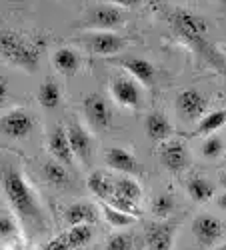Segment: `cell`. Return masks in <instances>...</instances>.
<instances>
[{"mask_svg":"<svg viewBox=\"0 0 226 250\" xmlns=\"http://www.w3.org/2000/svg\"><path fill=\"white\" fill-rule=\"evenodd\" d=\"M166 20L174 34L184 40L194 54L218 72H226V56L216 48L210 38V24L202 14L186 8H172L166 12Z\"/></svg>","mask_w":226,"mask_h":250,"instance_id":"6da1fadb","label":"cell"},{"mask_svg":"<svg viewBox=\"0 0 226 250\" xmlns=\"http://www.w3.org/2000/svg\"><path fill=\"white\" fill-rule=\"evenodd\" d=\"M2 190L12 206L14 214L30 234L46 232L48 222L44 208L40 204L36 192L32 190V186L28 184V180L24 178V174L18 168H14V166H8L2 172Z\"/></svg>","mask_w":226,"mask_h":250,"instance_id":"7a4b0ae2","label":"cell"},{"mask_svg":"<svg viewBox=\"0 0 226 250\" xmlns=\"http://www.w3.org/2000/svg\"><path fill=\"white\" fill-rule=\"evenodd\" d=\"M40 54H42V44L36 38L10 28L0 30V58L10 66L32 74L38 70Z\"/></svg>","mask_w":226,"mask_h":250,"instance_id":"3957f363","label":"cell"},{"mask_svg":"<svg viewBox=\"0 0 226 250\" xmlns=\"http://www.w3.org/2000/svg\"><path fill=\"white\" fill-rule=\"evenodd\" d=\"M124 20L126 16L120 10V6L96 2L94 6L86 10V14L82 16L78 26L84 30H114L124 24Z\"/></svg>","mask_w":226,"mask_h":250,"instance_id":"277c9868","label":"cell"},{"mask_svg":"<svg viewBox=\"0 0 226 250\" xmlns=\"http://www.w3.org/2000/svg\"><path fill=\"white\" fill-rule=\"evenodd\" d=\"M78 42L94 56H114L126 46V40L112 30H90L80 36Z\"/></svg>","mask_w":226,"mask_h":250,"instance_id":"5b68a950","label":"cell"},{"mask_svg":"<svg viewBox=\"0 0 226 250\" xmlns=\"http://www.w3.org/2000/svg\"><path fill=\"white\" fill-rule=\"evenodd\" d=\"M82 110H84V118L88 122V126L96 132H104V130H110L112 128V120H114V114H112V108H110V102L98 94V92H92L84 98L82 102Z\"/></svg>","mask_w":226,"mask_h":250,"instance_id":"8992f818","label":"cell"},{"mask_svg":"<svg viewBox=\"0 0 226 250\" xmlns=\"http://www.w3.org/2000/svg\"><path fill=\"white\" fill-rule=\"evenodd\" d=\"M174 106L184 122H196L208 112V98L196 88H186L178 92Z\"/></svg>","mask_w":226,"mask_h":250,"instance_id":"52a82bcc","label":"cell"},{"mask_svg":"<svg viewBox=\"0 0 226 250\" xmlns=\"http://www.w3.org/2000/svg\"><path fill=\"white\" fill-rule=\"evenodd\" d=\"M158 156H160L162 166L170 174H182L184 170L188 168V164H190L188 148L184 146V142H180V140H170V138L164 140L160 144Z\"/></svg>","mask_w":226,"mask_h":250,"instance_id":"ba28073f","label":"cell"},{"mask_svg":"<svg viewBox=\"0 0 226 250\" xmlns=\"http://www.w3.org/2000/svg\"><path fill=\"white\" fill-rule=\"evenodd\" d=\"M92 236H94V230H92L90 224L70 226L62 234H58L56 238L48 240L42 250H76V248L86 246L92 240Z\"/></svg>","mask_w":226,"mask_h":250,"instance_id":"9c48e42d","label":"cell"},{"mask_svg":"<svg viewBox=\"0 0 226 250\" xmlns=\"http://www.w3.org/2000/svg\"><path fill=\"white\" fill-rule=\"evenodd\" d=\"M110 96L114 98L116 104H120L122 108L138 110L142 104V92L138 82L130 76H118L112 80L110 84Z\"/></svg>","mask_w":226,"mask_h":250,"instance_id":"30bf717a","label":"cell"},{"mask_svg":"<svg viewBox=\"0 0 226 250\" xmlns=\"http://www.w3.org/2000/svg\"><path fill=\"white\" fill-rule=\"evenodd\" d=\"M34 128V118L28 110L24 108H16L10 110L0 118V132L12 140H22L26 138Z\"/></svg>","mask_w":226,"mask_h":250,"instance_id":"8fae6325","label":"cell"},{"mask_svg":"<svg viewBox=\"0 0 226 250\" xmlns=\"http://www.w3.org/2000/svg\"><path fill=\"white\" fill-rule=\"evenodd\" d=\"M66 136H68L74 158H78L82 164H90L92 162V154H94V144H92L90 132L82 126L80 122L72 120L66 126Z\"/></svg>","mask_w":226,"mask_h":250,"instance_id":"7c38bea8","label":"cell"},{"mask_svg":"<svg viewBox=\"0 0 226 250\" xmlns=\"http://www.w3.org/2000/svg\"><path fill=\"white\" fill-rule=\"evenodd\" d=\"M190 230L202 246H214L224 236V224L212 214H200L192 220Z\"/></svg>","mask_w":226,"mask_h":250,"instance_id":"4fadbf2b","label":"cell"},{"mask_svg":"<svg viewBox=\"0 0 226 250\" xmlns=\"http://www.w3.org/2000/svg\"><path fill=\"white\" fill-rule=\"evenodd\" d=\"M104 160H106L108 168H112L114 172H120V174H126V176H140L142 172H144L140 160L132 152H128L126 148H122V146L106 148Z\"/></svg>","mask_w":226,"mask_h":250,"instance_id":"5bb4252c","label":"cell"},{"mask_svg":"<svg viewBox=\"0 0 226 250\" xmlns=\"http://www.w3.org/2000/svg\"><path fill=\"white\" fill-rule=\"evenodd\" d=\"M118 66L124 68L128 72L130 78H134L138 84L152 88L154 82H156V68L150 60L146 58H140V56H126V58H120L118 60Z\"/></svg>","mask_w":226,"mask_h":250,"instance_id":"9a60e30c","label":"cell"},{"mask_svg":"<svg viewBox=\"0 0 226 250\" xmlns=\"http://www.w3.org/2000/svg\"><path fill=\"white\" fill-rule=\"evenodd\" d=\"M176 238V224L172 222H152L146 228V248L148 250H172Z\"/></svg>","mask_w":226,"mask_h":250,"instance_id":"2e32d148","label":"cell"},{"mask_svg":"<svg viewBox=\"0 0 226 250\" xmlns=\"http://www.w3.org/2000/svg\"><path fill=\"white\" fill-rule=\"evenodd\" d=\"M48 152L54 160L62 162L64 166H72L74 164V154L70 148V142L66 136V128L64 126H54L50 136H48Z\"/></svg>","mask_w":226,"mask_h":250,"instance_id":"e0dca14e","label":"cell"},{"mask_svg":"<svg viewBox=\"0 0 226 250\" xmlns=\"http://www.w3.org/2000/svg\"><path fill=\"white\" fill-rule=\"evenodd\" d=\"M100 218L98 208L92 202H74L64 210V222L68 226H78V224H96Z\"/></svg>","mask_w":226,"mask_h":250,"instance_id":"ac0fdd59","label":"cell"},{"mask_svg":"<svg viewBox=\"0 0 226 250\" xmlns=\"http://www.w3.org/2000/svg\"><path fill=\"white\" fill-rule=\"evenodd\" d=\"M52 62H54V68H56L60 74L66 76V78H70V76H74V74L80 70L82 58H80V54H78L74 48L62 46V48H58V50L54 52Z\"/></svg>","mask_w":226,"mask_h":250,"instance_id":"d6986e66","label":"cell"},{"mask_svg":"<svg viewBox=\"0 0 226 250\" xmlns=\"http://www.w3.org/2000/svg\"><path fill=\"white\" fill-rule=\"evenodd\" d=\"M144 126H146V134H148V138L152 142H164V140H168L172 136L170 120L164 114H160V112H150L146 116Z\"/></svg>","mask_w":226,"mask_h":250,"instance_id":"ffe728a7","label":"cell"},{"mask_svg":"<svg viewBox=\"0 0 226 250\" xmlns=\"http://www.w3.org/2000/svg\"><path fill=\"white\" fill-rule=\"evenodd\" d=\"M42 176L54 188H66V186H70V174L66 170V166L58 160H46L42 164Z\"/></svg>","mask_w":226,"mask_h":250,"instance_id":"44dd1931","label":"cell"},{"mask_svg":"<svg viewBox=\"0 0 226 250\" xmlns=\"http://www.w3.org/2000/svg\"><path fill=\"white\" fill-rule=\"evenodd\" d=\"M186 192L194 202H208L214 196V184L204 176H192L186 182Z\"/></svg>","mask_w":226,"mask_h":250,"instance_id":"7402d4cb","label":"cell"},{"mask_svg":"<svg viewBox=\"0 0 226 250\" xmlns=\"http://www.w3.org/2000/svg\"><path fill=\"white\" fill-rule=\"evenodd\" d=\"M86 184H88V190H90L94 196H98L100 200H108V198L114 194V180L108 178L104 172H98V170L92 172V174L88 176Z\"/></svg>","mask_w":226,"mask_h":250,"instance_id":"603a6c76","label":"cell"},{"mask_svg":"<svg viewBox=\"0 0 226 250\" xmlns=\"http://www.w3.org/2000/svg\"><path fill=\"white\" fill-rule=\"evenodd\" d=\"M60 98H62V90L56 84L54 80H44L42 84L38 88V102L40 106L46 108V110H54L58 104H60Z\"/></svg>","mask_w":226,"mask_h":250,"instance_id":"cb8c5ba5","label":"cell"},{"mask_svg":"<svg viewBox=\"0 0 226 250\" xmlns=\"http://www.w3.org/2000/svg\"><path fill=\"white\" fill-rule=\"evenodd\" d=\"M226 124V110L220 108V110H212V112H206L200 120H198V128H196V134H202V136H210L214 134L216 130H220Z\"/></svg>","mask_w":226,"mask_h":250,"instance_id":"d4e9b609","label":"cell"},{"mask_svg":"<svg viewBox=\"0 0 226 250\" xmlns=\"http://www.w3.org/2000/svg\"><path fill=\"white\" fill-rule=\"evenodd\" d=\"M100 208H102V214H104V220L114 228H124V226H130V224H134L138 220V216L122 212V210H118V208L110 206L108 202L100 200Z\"/></svg>","mask_w":226,"mask_h":250,"instance_id":"484cf974","label":"cell"},{"mask_svg":"<svg viewBox=\"0 0 226 250\" xmlns=\"http://www.w3.org/2000/svg\"><path fill=\"white\" fill-rule=\"evenodd\" d=\"M114 194L128 198L132 202H138L142 196V188L132 176H118V178H114Z\"/></svg>","mask_w":226,"mask_h":250,"instance_id":"4316f807","label":"cell"},{"mask_svg":"<svg viewBox=\"0 0 226 250\" xmlns=\"http://www.w3.org/2000/svg\"><path fill=\"white\" fill-rule=\"evenodd\" d=\"M172 210H174V198H172V194L164 192V194L154 196V200H152V214L156 218L166 220L172 214Z\"/></svg>","mask_w":226,"mask_h":250,"instance_id":"83f0119b","label":"cell"},{"mask_svg":"<svg viewBox=\"0 0 226 250\" xmlns=\"http://www.w3.org/2000/svg\"><path fill=\"white\" fill-rule=\"evenodd\" d=\"M200 152H202L204 158H218V156H222V152H224L222 138H218L214 134L206 136V140H204L202 146H200Z\"/></svg>","mask_w":226,"mask_h":250,"instance_id":"f1b7e54d","label":"cell"},{"mask_svg":"<svg viewBox=\"0 0 226 250\" xmlns=\"http://www.w3.org/2000/svg\"><path fill=\"white\" fill-rule=\"evenodd\" d=\"M102 202H108L110 206H114V208H118V210H122V212H128V214H134V216H142V212H140V208L136 206V202H132V200H128V198H122V196H116V194H112L108 200H102Z\"/></svg>","mask_w":226,"mask_h":250,"instance_id":"f546056e","label":"cell"},{"mask_svg":"<svg viewBox=\"0 0 226 250\" xmlns=\"http://www.w3.org/2000/svg\"><path fill=\"white\" fill-rule=\"evenodd\" d=\"M132 248H134L132 238L128 234H124V232L108 236V240L104 244V250H132Z\"/></svg>","mask_w":226,"mask_h":250,"instance_id":"4dcf8cb0","label":"cell"},{"mask_svg":"<svg viewBox=\"0 0 226 250\" xmlns=\"http://www.w3.org/2000/svg\"><path fill=\"white\" fill-rule=\"evenodd\" d=\"M16 234V224L8 214L0 212V238H12Z\"/></svg>","mask_w":226,"mask_h":250,"instance_id":"1f68e13d","label":"cell"},{"mask_svg":"<svg viewBox=\"0 0 226 250\" xmlns=\"http://www.w3.org/2000/svg\"><path fill=\"white\" fill-rule=\"evenodd\" d=\"M94 2H104V4H114L120 8H134L138 6L142 0H94Z\"/></svg>","mask_w":226,"mask_h":250,"instance_id":"d6a6232c","label":"cell"},{"mask_svg":"<svg viewBox=\"0 0 226 250\" xmlns=\"http://www.w3.org/2000/svg\"><path fill=\"white\" fill-rule=\"evenodd\" d=\"M8 92H10V86H8V80L0 76V108L6 104L8 100Z\"/></svg>","mask_w":226,"mask_h":250,"instance_id":"836d02e7","label":"cell"},{"mask_svg":"<svg viewBox=\"0 0 226 250\" xmlns=\"http://www.w3.org/2000/svg\"><path fill=\"white\" fill-rule=\"evenodd\" d=\"M216 204H218V208H222V210H226V192H222V194L216 198Z\"/></svg>","mask_w":226,"mask_h":250,"instance_id":"e575fe53","label":"cell"},{"mask_svg":"<svg viewBox=\"0 0 226 250\" xmlns=\"http://www.w3.org/2000/svg\"><path fill=\"white\" fill-rule=\"evenodd\" d=\"M218 180H220V186H222V188H226V172H222Z\"/></svg>","mask_w":226,"mask_h":250,"instance_id":"d590c367","label":"cell"},{"mask_svg":"<svg viewBox=\"0 0 226 250\" xmlns=\"http://www.w3.org/2000/svg\"><path fill=\"white\" fill-rule=\"evenodd\" d=\"M214 250H226V242H224V244H220V246H216Z\"/></svg>","mask_w":226,"mask_h":250,"instance_id":"8d00e7d4","label":"cell"},{"mask_svg":"<svg viewBox=\"0 0 226 250\" xmlns=\"http://www.w3.org/2000/svg\"><path fill=\"white\" fill-rule=\"evenodd\" d=\"M222 154H224V164H226V152H222Z\"/></svg>","mask_w":226,"mask_h":250,"instance_id":"74e56055","label":"cell"},{"mask_svg":"<svg viewBox=\"0 0 226 250\" xmlns=\"http://www.w3.org/2000/svg\"><path fill=\"white\" fill-rule=\"evenodd\" d=\"M76 250H86V248H84V246H82V248H76Z\"/></svg>","mask_w":226,"mask_h":250,"instance_id":"f35d334b","label":"cell"}]
</instances>
